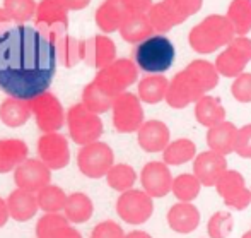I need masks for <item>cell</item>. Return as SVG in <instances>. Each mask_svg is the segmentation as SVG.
<instances>
[{"label": "cell", "mask_w": 251, "mask_h": 238, "mask_svg": "<svg viewBox=\"0 0 251 238\" xmlns=\"http://www.w3.org/2000/svg\"><path fill=\"white\" fill-rule=\"evenodd\" d=\"M56 47L40 28L21 24L0 10V89L16 99H34L51 86Z\"/></svg>", "instance_id": "obj_1"}, {"label": "cell", "mask_w": 251, "mask_h": 238, "mask_svg": "<svg viewBox=\"0 0 251 238\" xmlns=\"http://www.w3.org/2000/svg\"><path fill=\"white\" fill-rule=\"evenodd\" d=\"M176 50L166 36H151L135 48V62L144 72H166L175 62Z\"/></svg>", "instance_id": "obj_2"}, {"label": "cell", "mask_w": 251, "mask_h": 238, "mask_svg": "<svg viewBox=\"0 0 251 238\" xmlns=\"http://www.w3.org/2000/svg\"><path fill=\"white\" fill-rule=\"evenodd\" d=\"M38 28H67V16L63 3L60 0H45L40 3L38 10Z\"/></svg>", "instance_id": "obj_3"}, {"label": "cell", "mask_w": 251, "mask_h": 238, "mask_svg": "<svg viewBox=\"0 0 251 238\" xmlns=\"http://www.w3.org/2000/svg\"><path fill=\"white\" fill-rule=\"evenodd\" d=\"M9 17L16 21H27L34 12V0H5Z\"/></svg>", "instance_id": "obj_4"}, {"label": "cell", "mask_w": 251, "mask_h": 238, "mask_svg": "<svg viewBox=\"0 0 251 238\" xmlns=\"http://www.w3.org/2000/svg\"><path fill=\"white\" fill-rule=\"evenodd\" d=\"M87 2H89V0H65L67 7H69V9H72V10L82 9V7L86 5Z\"/></svg>", "instance_id": "obj_5"}]
</instances>
